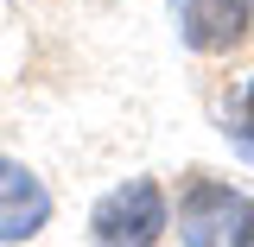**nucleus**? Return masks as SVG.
Instances as JSON below:
<instances>
[{"mask_svg": "<svg viewBox=\"0 0 254 247\" xmlns=\"http://www.w3.org/2000/svg\"><path fill=\"white\" fill-rule=\"evenodd\" d=\"M178 235L197 247H222V241H254V203L229 184L197 178L178 203Z\"/></svg>", "mask_w": 254, "mask_h": 247, "instance_id": "1", "label": "nucleus"}, {"mask_svg": "<svg viewBox=\"0 0 254 247\" xmlns=\"http://www.w3.org/2000/svg\"><path fill=\"white\" fill-rule=\"evenodd\" d=\"M89 235L95 241H133V247L159 241L165 235V197H159V184L133 178V184L108 190L95 203V216H89Z\"/></svg>", "mask_w": 254, "mask_h": 247, "instance_id": "2", "label": "nucleus"}, {"mask_svg": "<svg viewBox=\"0 0 254 247\" xmlns=\"http://www.w3.org/2000/svg\"><path fill=\"white\" fill-rule=\"evenodd\" d=\"M178 32L190 51H235L254 32V0H185Z\"/></svg>", "mask_w": 254, "mask_h": 247, "instance_id": "3", "label": "nucleus"}, {"mask_svg": "<svg viewBox=\"0 0 254 247\" xmlns=\"http://www.w3.org/2000/svg\"><path fill=\"white\" fill-rule=\"evenodd\" d=\"M51 216V197L19 158H0V241H32Z\"/></svg>", "mask_w": 254, "mask_h": 247, "instance_id": "4", "label": "nucleus"}, {"mask_svg": "<svg viewBox=\"0 0 254 247\" xmlns=\"http://www.w3.org/2000/svg\"><path fill=\"white\" fill-rule=\"evenodd\" d=\"M242 133L254 140V83H248V95H242Z\"/></svg>", "mask_w": 254, "mask_h": 247, "instance_id": "5", "label": "nucleus"}]
</instances>
